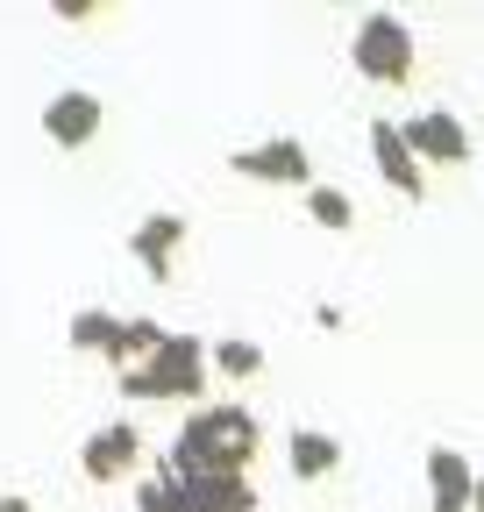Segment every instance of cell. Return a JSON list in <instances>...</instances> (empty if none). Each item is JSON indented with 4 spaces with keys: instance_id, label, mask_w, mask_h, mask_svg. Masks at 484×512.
<instances>
[{
    "instance_id": "6da1fadb",
    "label": "cell",
    "mask_w": 484,
    "mask_h": 512,
    "mask_svg": "<svg viewBox=\"0 0 484 512\" xmlns=\"http://www.w3.org/2000/svg\"><path fill=\"white\" fill-rule=\"evenodd\" d=\"M264 448V420L250 406L235 399H200L186 406V420H178L171 448H164V470H207V477H250Z\"/></svg>"
},
{
    "instance_id": "7a4b0ae2",
    "label": "cell",
    "mask_w": 484,
    "mask_h": 512,
    "mask_svg": "<svg viewBox=\"0 0 484 512\" xmlns=\"http://www.w3.org/2000/svg\"><path fill=\"white\" fill-rule=\"evenodd\" d=\"M207 377H214V342L200 335H164V349L143 363V370H121V399H136V406H200L207 392Z\"/></svg>"
},
{
    "instance_id": "3957f363",
    "label": "cell",
    "mask_w": 484,
    "mask_h": 512,
    "mask_svg": "<svg viewBox=\"0 0 484 512\" xmlns=\"http://www.w3.org/2000/svg\"><path fill=\"white\" fill-rule=\"evenodd\" d=\"M349 64H356V79H371V86H406L413 64H420V43L406 29V15L371 8V15L349 29Z\"/></svg>"
},
{
    "instance_id": "277c9868",
    "label": "cell",
    "mask_w": 484,
    "mask_h": 512,
    "mask_svg": "<svg viewBox=\"0 0 484 512\" xmlns=\"http://www.w3.org/2000/svg\"><path fill=\"white\" fill-rule=\"evenodd\" d=\"M228 171H235V178H257V185H299V192L314 185V157H307V143H299V136H264V143H250V150H235Z\"/></svg>"
},
{
    "instance_id": "5b68a950",
    "label": "cell",
    "mask_w": 484,
    "mask_h": 512,
    "mask_svg": "<svg viewBox=\"0 0 484 512\" xmlns=\"http://www.w3.org/2000/svg\"><path fill=\"white\" fill-rule=\"evenodd\" d=\"M136 463H143L136 420H100V427L86 434V448H79V477H86V484H121Z\"/></svg>"
},
{
    "instance_id": "8992f818",
    "label": "cell",
    "mask_w": 484,
    "mask_h": 512,
    "mask_svg": "<svg viewBox=\"0 0 484 512\" xmlns=\"http://www.w3.org/2000/svg\"><path fill=\"white\" fill-rule=\"evenodd\" d=\"M100 121H107V100L86 93V86H65V93L43 100V136H50L57 150H86V143L100 136Z\"/></svg>"
},
{
    "instance_id": "52a82bcc",
    "label": "cell",
    "mask_w": 484,
    "mask_h": 512,
    "mask_svg": "<svg viewBox=\"0 0 484 512\" xmlns=\"http://www.w3.org/2000/svg\"><path fill=\"white\" fill-rule=\"evenodd\" d=\"M178 249H186V214H143L129 228V256L143 264L150 285H171L178 278Z\"/></svg>"
},
{
    "instance_id": "ba28073f",
    "label": "cell",
    "mask_w": 484,
    "mask_h": 512,
    "mask_svg": "<svg viewBox=\"0 0 484 512\" xmlns=\"http://www.w3.org/2000/svg\"><path fill=\"white\" fill-rule=\"evenodd\" d=\"M399 136H406V150H413L420 164H470V136H463V121H456L449 107H420V114H406Z\"/></svg>"
},
{
    "instance_id": "9c48e42d",
    "label": "cell",
    "mask_w": 484,
    "mask_h": 512,
    "mask_svg": "<svg viewBox=\"0 0 484 512\" xmlns=\"http://www.w3.org/2000/svg\"><path fill=\"white\" fill-rule=\"evenodd\" d=\"M371 164H378V178H385L392 192H406V200H420V192H428V164L406 150L399 121H371Z\"/></svg>"
},
{
    "instance_id": "30bf717a",
    "label": "cell",
    "mask_w": 484,
    "mask_h": 512,
    "mask_svg": "<svg viewBox=\"0 0 484 512\" xmlns=\"http://www.w3.org/2000/svg\"><path fill=\"white\" fill-rule=\"evenodd\" d=\"M285 470H292L299 484H328V477L342 470V441L321 434V427H292V434H285Z\"/></svg>"
},
{
    "instance_id": "8fae6325",
    "label": "cell",
    "mask_w": 484,
    "mask_h": 512,
    "mask_svg": "<svg viewBox=\"0 0 484 512\" xmlns=\"http://www.w3.org/2000/svg\"><path fill=\"white\" fill-rule=\"evenodd\" d=\"M428 498H435V512H470L477 470L463 463V448H428Z\"/></svg>"
},
{
    "instance_id": "7c38bea8",
    "label": "cell",
    "mask_w": 484,
    "mask_h": 512,
    "mask_svg": "<svg viewBox=\"0 0 484 512\" xmlns=\"http://www.w3.org/2000/svg\"><path fill=\"white\" fill-rule=\"evenodd\" d=\"M65 342H72L79 356H100V363H107V356L121 349V313H107V306H79V313H72V328H65Z\"/></svg>"
},
{
    "instance_id": "4fadbf2b",
    "label": "cell",
    "mask_w": 484,
    "mask_h": 512,
    "mask_svg": "<svg viewBox=\"0 0 484 512\" xmlns=\"http://www.w3.org/2000/svg\"><path fill=\"white\" fill-rule=\"evenodd\" d=\"M307 221L328 228V235H349V228H356V200H349L342 185H321V178H314V185H307Z\"/></svg>"
},
{
    "instance_id": "5bb4252c",
    "label": "cell",
    "mask_w": 484,
    "mask_h": 512,
    "mask_svg": "<svg viewBox=\"0 0 484 512\" xmlns=\"http://www.w3.org/2000/svg\"><path fill=\"white\" fill-rule=\"evenodd\" d=\"M214 370L242 384V377H257V370H264V349H257L250 335H228V342H214Z\"/></svg>"
},
{
    "instance_id": "9a60e30c",
    "label": "cell",
    "mask_w": 484,
    "mask_h": 512,
    "mask_svg": "<svg viewBox=\"0 0 484 512\" xmlns=\"http://www.w3.org/2000/svg\"><path fill=\"white\" fill-rule=\"evenodd\" d=\"M129 512H186V498H178V491H171V477L157 470V477H143V484H136V505H129Z\"/></svg>"
},
{
    "instance_id": "2e32d148",
    "label": "cell",
    "mask_w": 484,
    "mask_h": 512,
    "mask_svg": "<svg viewBox=\"0 0 484 512\" xmlns=\"http://www.w3.org/2000/svg\"><path fill=\"white\" fill-rule=\"evenodd\" d=\"M50 15H57V22H93L100 0H50Z\"/></svg>"
},
{
    "instance_id": "e0dca14e",
    "label": "cell",
    "mask_w": 484,
    "mask_h": 512,
    "mask_svg": "<svg viewBox=\"0 0 484 512\" xmlns=\"http://www.w3.org/2000/svg\"><path fill=\"white\" fill-rule=\"evenodd\" d=\"M0 512H36V505H29L22 491H8V498H0Z\"/></svg>"
},
{
    "instance_id": "ac0fdd59",
    "label": "cell",
    "mask_w": 484,
    "mask_h": 512,
    "mask_svg": "<svg viewBox=\"0 0 484 512\" xmlns=\"http://www.w3.org/2000/svg\"><path fill=\"white\" fill-rule=\"evenodd\" d=\"M470 512H484V470H477V498H470Z\"/></svg>"
},
{
    "instance_id": "d6986e66",
    "label": "cell",
    "mask_w": 484,
    "mask_h": 512,
    "mask_svg": "<svg viewBox=\"0 0 484 512\" xmlns=\"http://www.w3.org/2000/svg\"><path fill=\"white\" fill-rule=\"evenodd\" d=\"M428 512H435V505H428Z\"/></svg>"
}]
</instances>
